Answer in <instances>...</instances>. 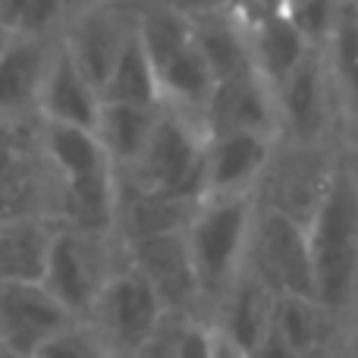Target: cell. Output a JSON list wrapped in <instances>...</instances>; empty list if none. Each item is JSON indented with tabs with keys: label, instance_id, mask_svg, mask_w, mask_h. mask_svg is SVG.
<instances>
[{
	"label": "cell",
	"instance_id": "cell-1",
	"mask_svg": "<svg viewBox=\"0 0 358 358\" xmlns=\"http://www.w3.org/2000/svg\"><path fill=\"white\" fill-rule=\"evenodd\" d=\"M308 252L317 305L343 311L352 302L358 283V182L346 167H336L327 176L311 210Z\"/></svg>",
	"mask_w": 358,
	"mask_h": 358
},
{
	"label": "cell",
	"instance_id": "cell-26",
	"mask_svg": "<svg viewBox=\"0 0 358 358\" xmlns=\"http://www.w3.org/2000/svg\"><path fill=\"white\" fill-rule=\"evenodd\" d=\"M317 302L308 299H296V296H277L273 299V315L271 324L283 343L292 349L296 355H308L317 343Z\"/></svg>",
	"mask_w": 358,
	"mask_h": 358
},
{
	"label": "cell",
	"instance_id": "cell-11",
	"mask_svg": "<svg viewBox=\"0 0 358 358\" xmlns=\"http://www.w3.org/2000/svg\"><path fill=\"white\" fill-rule=\"evenodd\" d=\"M204 117H208V138L242 129L264 136V129L273 120L271 85L255 73V66L239 76H229L214 85L208 104H204Z\"/></svg>",
	"mask_w": 358,
	"mask_h": 358
},
{
	"label": "cell",
	"instance_id": "cell-15",
	"mask_svg": "<svg viewBox=\"0 0 358 358\" xmlns=\"http://www.w3.org/2000/svg\"><path fill=\"white\" fill-rule=\"evenodd\" d=\"M248 48H252L255 73L271 88H280L292 76V69L308 57L311 44H308V38L299 31V25L280 10V13H273V16H264L261 22L252 25Z\"/></svg>",
	"mask_w": 358,
	"mask_h": 358
},
{
	"label": "cell",
	"instance_id": "cell-2",
	"mask_svg": "<svg viewBox=\"0 0 358 358\" xmlns=\"http://www.w3.org/2000/svg\"><path fill=\"white\" fill-rule=\"evenodd\" d=\"M44 151L60 173L66 214L76 233L101 236L117 220V185L110 176V155L94 129L48 123Z\"/></svg>",
	"mask_w": 358,
	"mask_h": 358
},
{
	"label": "cell",
	"instance_id": "cell-33",
	"mask_svg": "<svg viewBox=\"0 0 358 358\" xmlns=\"http://www.w3.org/2000/svg\"><path fill=\"white\" fill-rule=\"evenodd\" d=\"M217 358H245V355H242L227 336H220V340H217Z\"/></svg>",
	"mask_w": 358,
	"mask_h": 358
},
{
	"label": "cell",
	"instance_id": "cell-36",
	"mask_svg": "<svg viewBox=\"0 0 358 358\" xmlns=\"http://www.w3.org/2000/svg\"><path fill=\"white\" fill-rule=\"evenodd\" d=\"M3 44H6V38H3V31H0V48H3Z\"/></svg>",
	"mask_w": 358,
	"mask_h": 358
},
{
	"label": "cell",
	"instance_id": "cell-12",
	"mask_svg": "<svg viewBox=\"0 0 358 358\" xmlns=\"http://www.w3.org/2000/svg\"><path fill=\"white\" fill-rule=\"evenodd\" d=\"M38 107H41L48 123L98 129V117H101L98 88L85 79V73L73 60L66 44L57 54H50L48 73H44L41 92H38Z\"/></svg>",
	"mask_w": 358,
	"mask_h": 358
},
{
	"label": "cell",
	"instance_id": "cell-31",
	"mask_svg": "<svg viewBox=\"0 0 358 358\" xmlns=\"http://www.w3.org/2000/svg\"><path fill=\"white\" fill-rule=\"evenodd\" d=\"M229 3L236 0H161V6L182 13L185 19H198V16H210V13H223L229 10Z\"/></svg>",
	"mask_w": 358,
	"mask_h": 358
},
{
	"label": "cell",
	"instance_id": "cell-20",
	"mask_svg": "<svg viewBox=\"0 0 358 358\" xmlns=\"http://www.w3.org/2000/svg\"><path fill=\"white\" fill-rule=\"evenodd\" d=\"M50 242L54 233L31 217L0 223V283H41Z\"/></svg>",
	"mask_w": 358,
	"mask_h": 358
},
{
	"label": "cell",
	"instance_id": "cell-24",
	"mask_svg": "<svg viewBox=\"0 0 358 358\" xmlns=\"http://www.w3.org/2000/svg\"><path fill=\"white\" fill-rule=\"evenodd\" d=\"M157 110L155 107H136V104H101L98 117V138L104 142L110 161L136 164L142 157L145 145L155 129Z\"/></svg>",
	"mask_w": 358,
	"mask_h": 358
},
{
	"label": "cell",
	"instance_id": "cell-5",
	"mask_svg": "<svg viewBox=\"0 0 358 358\" xmlns=\"http://www.w3.org/2000/svg\"><path fill=\"white\" fill-rule=\"evenodd\" d=\"M248 267L271 286L277 296H296L317 302L315 267L308 252V229L296 217L271 208L252 223Z\"/></svg>",
	"mask_w": 358,
	"mask_h": 358
},
{
	"label": "cell",
	"instance_id": "cell-16",
	"mask_svg": "<svg viewBox=\"0 0 358 358\" xmlns=\"http://www.w3.org/2000/svg\"><path fill=\"white\" fill-rule=\"evenodd\" d=\"M195 210L198 204L179 201V198H170L157 189H148L138 179L126 192H117V217L123 220L129 242L161 233H179L182 227H189Z\"/></svg>",
	"mask_w": 358,
	"mask_h": 358
},
{
	"label": "cell",
	"instance_id": "cell-17",
	"mask_svg": "<svg viewBox=\"0 0 358 358\" xmlns=\"http://www.w3.org/2000/svg\"><path fill=\"white\" fill-rule=\"evenodd\" d=\"M129 31L132 25H123V19H117L110 10H92L76 25L66 48L94 88H101L107 82Z\"/></svg>",
	"mask_w": 358,
	"mask_h": 358
},
{
	"label": "cell",
	"instance_id": "cell-32",
	"mask_svg": "<svg viewBox=\"0 0 358 358\" xmlns=\"http://www.w3.org/2000/svg\"><path fill=\"white\" fill-rule=\"evenodd\" d=\"M248 358H299L296 352H292L289 346L283 343V336L273 330V324H271V330L264 334V340H261V346L255 349Z\"/></svg>",
	"mask_w": 358,
	"mask_h": 358
},
{
	"label": "cell",
	"instance_id": "cell-23",
	"mask_svg": "<svg viewBox=\"0 0 358 358\" xmlns=\"http://www.w3.org/2000/svg\"><path fill=\"white\" fill-rule=\"evenodd\" d=\"M192 29H195V41L204 63L214 73V82H223L229 76H239L245 69H252L248 38L242 31V25L233 16H227V10L192 19Z\"/></svg>",
	"mask_w": 358,
	"mask_h": 358
},
{
	"label": "cell",
	"instance_id": "cell-21",
	"mask_svg": "<svg viewBox=\"0 0 358 358\" xmlns=\"http://www.w3.org/2000/svg\"><path fill=\"white\" fill-rule=\"evenodd\" d=\"M98 98L101 104H136V107H157V101H161L155 66H151V57L145 50L142 38H138L136 25L126 35L107 82L98 88Z\"/></svg>",
	"mask_w": 358,
	"mask_h": 358
},
{
	"label": "cell",
	"instance_id": "cell-27",
	"mask_svg": "<svg viewBox=\"0 0 358 358\" xmlns=\"http://www.w3.org/2000/svg\"><path fill=\"white\" fill-rule=\"evenodd\" d=\"M66 13V0H0V29L38 38Z\"/></svg>",
	"mask_w": 358,
	"mask_h": 358
},
{
	"label": "cell",
	"instance_id": "cell-25",
	"mask_svg": "<svg viewBox=\"0 0 358 358\" xmlns=\"http://www.w3.org/2000/svg\"><path fill=\"white\" fill-rule=\"evenodd\" d=\"M330 50H334V73L346 94L349 107L358 117V3L343 0L336 6L334 31H330Z\"/></svg>",
	"mask_w": 358,
	"mask_h": 358
},
{
	"label": "cell",
	"instance_id": "cell-3",
	"mask_svg": "<svg viewBox=\"0 0 358 358\" xmlns=\"http://www.w3.org/2000/svg\"><path fill=\"white\" fill-rule=\"evenodd\" d=\"M252 239V204L245 195H214L198 204L185 242L198 280V302L220 305L242 271Z\"/></svg>",
	"mask_w": 358,
	"mask_h": 358
},
{
	"label": "cell",
	"instance_id": "cell-13",
	"mask_svg": "<svg viewBox=\"0 0 358 358\" xmlns=\"http://www.w3.org/2000/svg\"><path fill=\"white\" fill-rule=\"evenodd\" d=\"M267 164V138L261 132H227L208 138L204 155V198L242 195Z\"/></svg>",
	"mask_w": 358,
	"mask_h": 358
},
{
	"label": "cell",
	"instance_id": "cell-7",
	"mask_svg": "<svg viewBox=\"0 0 358 358\" xmlns=\"http://www.w3.org/2000/svg\"><path fill=\"white\" fill-rule=\"evenodd\" d=\"M204 155L208 145L176 117H157L142 157L138 182L179 201H204Z\"/></svg>",
	"mask_w": 358,
	"mask_h": 358
},
{
	"label": "cell",
	"instance_id": "cell-34",
	"mask_svg": "<svg viewBox=\"0 0 358 358\" xmlns=\"http://www.w3.org/2000/svg\"><path fill=\"white\" fill-rule=\"evenodd\" d=\"M94 3H98V0H66V13H73V10H92Z\"/></svg>",
	"mask_w": 358,
	"mask_h": 358
},
{
	"label": "cell",
	"instance_id": "cell-19",
	"mask_svg": "<svg viewBox=\"0 0 358 358\" xmlns=\"http://www.w3.org/2000/svg\"><path fill=\"white\" fill-rule=\"evenodd\" d=\"M283 120L302 142H311L324 132L327 120V98H324V69L315 50H308L302 63L292 69V76L277 88Z\"/></svg>",
	"mask_w": 358,
	"mask_h": 358
},
{
	"label": "cell",
	"instance_id": "cell-28",
	"mask_svg": "<svg viewBox=\"0 0 358 358\" xmlns=\"http://www.w3.org/2000/svg\"><path fill=\"white\" fill-rule=\"evenodd\" d=\"M35 358H110V352H107L98 334L73 324V327L60 330L57 336H50L35 352Z\"/></svg>",
	"mask_w": 358,
	"mask_h": 358
},
{
	"label": "cell",
	"instance_id": "cell-35",
	"mask_svg": "<svg viewBox=\"0 0 358 358\" xmlns=\"http://www.w3.org/2000/svg\"><path fill=\"white\" fill-rule=\"evenodd\" d=\"M0 358H25V355H16V352H10V349L0 346Z\"/></svg>",
	"mask_w": 358,
	"mask_h": 358
},
{
	"label": "cell",
	"instance_id": "cell-6",
	"mask_svg": "<svg viewBox=\"0 0 358 358\" xmlns=\"http://www.w3.org/2000/svg\"><path fill=\"white\" fill-rule=\"evenodd\" d=\"M161 317H164L161 299H157V292L151 289V283L136 267L104 280L92 311V321L98 327L94 334L101 336L107 352L126 358L138 355V349L161 327Z\"/></svg>",
	"mask_w": 358,
	"mask_h": 358
},
{
	"label": "cell",
	"instance_id": "cell-30",
	"mask_svg": "<svg viewBox=\"0 0 358 358\" xmlns=\"http://www.w3.org/2000/svg\"><path fill=\"white\" fill-rule=\"evenodd\" d=\"M217 340L220 334L204 324H185L176 336L173 358H217Z\"/></svg>",
	"mask_w": 358,
	"mask_h": 358
},
{
	"label": "cell",
	"instance_id": "cell-29",
	"mask_svg": "<svg viewBox=\"0 0 358 358\" xmlns=\"http://www.w3.org/2000/svg\"><path fill=\"white\" fill-rule=\"evenodd\" d=\"M283 13L299 25L308 44L315 41H327L334 31V19H336V6L334 0H286Z\"/></svg>",
	"mask_w": 358,
	"mask_h": 358
},
{
	"label": "cell",
	"instance_id": "cell-9",
	"mask_svg": "<svg viewBox=\"0 0 358 358\" xmlns=\"http://www.w3.org/2000/svg\"><path fill=\"white\" fill-rule=\"evenodd\" d=\"M129 252L136 261L132 267L151 283L164 311H189L198 302V280L189 258L185 229L136 239L129 242Z\"/></svg>",
	"mask_w": 358,
	"mask_h": 358
},
{
	"label": "cell",
	"instance_id": "cell-18",
	"mask_svg": "<svg viewBox=\"0 0 358 358\" xmlns=\"http://www.w3.org/2000/svg\"><path fill=\"white\" fill-rule=\"evenodd\" d=\"M35 195L38 173L29 142L16 126L0 120V223L29 217Z\"/></svg>",
	"mask_w": 358,
	"mask_h": 358
},
{
	"label": "cell",
	"instance_id": "cell-22",
	"mask_svg": "<svg viewBox=\"0 0 358 358\" xmlns=\"http://www.w3.org/2000/svg\"><path fill=\"white\" fill-rule=\"evenodd\" d=\"M48 63L50 54L38 44V38H6L0 48V110H16L29 101H38Z\"/></svg>",
	"mask_w": 358,
	"mask_h": 358
},
{
	"label": "cell",
	"instance_id": "cell-4",
	"mask_svg": "<svg viewBox=\"0 0 358 358\" xmlns=\"http://www.w3.org/2000/svg\"><path fill=\"white\" fill-rule=\"evenodd\" d=\"M136 29L151 57L161 98L179 101V104H208L217 82L198 50L192 19L170 6H155L138 19Z\"/></svg>",
	"mask_w": 358,
	"mask_h": 358
},
{
	"label": "cell",
	"instance_id": "cell-14",
	"mask_svg": "<svg viewBox=\"0 0 358 358\" xmlns=\"http://www.w3.org/2000/svg\"><path fill=\"white\" fill-rule=\"evenodd\" d=\"M273 299H277V292H273L252 267H242L236 283L229 286L227 299L220 302L223 321H220L217 334L227 336V340L248 358L261 346L264 334L271 330Z\"/></svg>",
	"mask_w": 358,
	"mask_h": 358
},
{
	"label": "cell",
	"instance_id": "cell-10",
	"mask_svg": "<svg viewBox=\"0 0 358 358\" xmlns=\"http://www.w3.org/2000/svg\"><path fill=\"white\" fill-rule=\"evenodd\" d=\"M41 286L73 317H92L98 292L104 283L98 277V264H94V252L88 245V236L76 233V229L54 233Z\"/></svg>",
	"mask_w": 358,
	"mask_h": 358
},
{
	"label": "cell",
	"instance_id": "cell-8",
	"mask_svg": "<svg viewBox=\"0 0 358 358\" xmlns=\"http://www.w3.org/2000/svg\"><path fill=\"white\" fill-rule=\"evenodd\" d=\"M73 324L76 317L41 283H0V346L3 349L35 358L50 336Z\"/></svg>",
	"mask_w": 358,
	"mask_h": 358
}]
</instances>
